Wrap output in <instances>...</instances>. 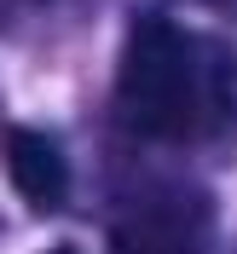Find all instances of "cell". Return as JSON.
I'll list each match as a JSON object with an SVG mask.
<instances>
[{
    "instance_id": "6da1fadb",
    "label": "cell",
    "mask_w": 237,
    "mask_h": 254,
    "mask_svg": "<svg viewBox=\"0 0 237 254\" xmlns=\"http://www.w3.org/2000/svg\"><path fill=\"white\" fill-rule=\"evenodd\" d=\"M116 127L145 144L214 139L237 110V69L214 41L162 12L133 17L110 87Z\"/></svg>"
},
{
    "instance_id": "7a4b0ae2",
    "label": "cell",
    "mask_w": 237,
    "mask_h": 254,
    "mask_svg": "<svg viewBox=\"0 0 237 254\" xmlns=\"http://www.w3.org/2000/svg\"><path fill=\"white\" fill-rule=\"evenodd\" d=\"M110 254H208V196L191 185H145L110 220Z\"/></svg>"
},
{
    "instance_id": "3957f363",
    "label": "cell",
    "mask_w": 237,
    "mask_h": 254,
    "mask_svg": "<svg viewBox=\"0 0 237 254\" xmlns=\"http://www.w3.org/2000/svg\"><path fill=\"white\" fill-rule=\"evenodd\" d=\"M0 162H6V179L17 185V196L35 214H58L70 202V162H64V150L41 127H6Z\"/></svg>"
},
{
    "instance_id": "277c9868",
    "label": "cell",
    "mask_w": 237,
    "mask_h": 254,
    "mask_svg": "<svg viewBox=\"0 0 237 254\" xmlns=\"http://www.w3.org/2000/svg\"><path fill=\"white\" fill-rule=\"evenodd\" d=\"M35 6H41V0H0V35H6V29H17V23L35 12Z\"/></svg>"
},
{
    "instance_id": "5b68a950",
    "label": "cell",
    "mask_w": 237,
    "mask_h": 254,
    "mask_svg": "<svg viewBox=\"0 0 237 254\" xmlns=\"http://www.w3.org/2000/svg\"><path fill=\"white\" fill-rule=\"evenodd\" d=\"M191 6H214V12H237V0H191Z\"/></svg>"
},
{
    "instance_id": "8992f818",
    "label": "cell",
    "mask_w": 237,
    "mask_h": 254,
    "mask_svg": "<svg viewBox=\"0 0 237 254\" xmlns=\"http://www.w3.org/2000/svg\"><path fill=\"white\" fill-rule=\"evenodd\" d=\"M47 254H76V249H64V243H58V249H47Z\"/></svg>"
}]
</instances>
